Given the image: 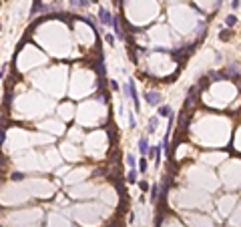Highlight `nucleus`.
<instances>
[{
  "label": "nucleus",
  "mask_w": 241,
  "mask_h": 227,
  "mask_svg": "<svg viewBox=\"0 0 241 227\" xmlns=\"http://www.w3.org/2000/svg\"><path fill=\"white\" fill-rule=\"evenodd\" d=\"M99 20H101V24H104V26H113V20H115V18H113V14L107 10V8L101 6V8H99Z\"/></svg>",
  "instance_id": "1"
},
{
  "label": "nucleus",
  "mask_w": 241,
  "mask_h": 227,
  "mask_svg": "<svg viewBox=\"0 0 241 227\" xmlns=\"http://www.w3.org/2000/svg\"><path fill=\"white\" fill-rule=\"evenodd\" d=\"M145 99H147V102H149L151 107H159L161 102H163V97H161L159 92H147V95H145Z\"/></svg>",
  "instance_id": "2"
},
{
  "label": "nucleus",
  "mask_w": 241,
  "mask_h": 227,
  "mask_svg": "<svg viewBox=\"0 0 241 227\" xmlns=\"http://www.w3.org/2000/svg\"><path fill=\"white\" fill-rule=\"evenodd\" d=\"M139 151H141V155H147V151H149V141H147V137H141V139H139Z\"/></svg>",
  "instance_id": "3"
},
{
  "label": "nucleus",
  "mask_w": 241,
  "mask_h": 227,
  "mask_svg": "<svg viewBox=\"0 0 241 227\" xmlns=\"http://www.w3.org/2000/svg\"><path fill=\"white\" fill-rule=\"evenodd\" d=\"M157 127H159V117H151L149 119V127H147V133H155L157 131Z\"/></svg>",
  "instance_id": "4"
},
{
  "label": "nucleus",
  "mask_w": 241,
  "mask_h": 227,
  "mask_svg": "<svg viewBox=\"0 0 241 227\" xmlns=\"http://www.w3.org/2000/svg\"><path fill=\"white\" fill-rule=\"evenodd\" d=\"M173 111L169 109V107H165V105H159V117H163V119H169V115H171Z\"/></svg>",
  "instance_id": "5"
},
{
  "label": "nucleus",
  "mask_w": 241,
  "mask_h": 227,
  "mask_svg": "<svg viewBox=\"0 0 241 227\" xmlns=\"http://www.w3.org/2000/svg\"><path fill=\"white\" fill-rule=\"evenodd\" d=\"M89 4H91V0H70V6H77V8H84Z\"/></svg>",
  "instance_id": "6"
},
{
  "label": "nucleus",
  "mask_w": 241,
  "mask_h": 227,
  "mask_svg": "<svg viewBox=\"0 0 241 227\" xmlns=\"http://www.w3.org/2000/svg\"><path fill=\"white\" fill-rule=\"evenodd\" d=\"M38 10H42V0H34V4H32V10H30V16H34Z\"/></svg>",
  "instance_id": "7"
},
{
  "label": "nucleus",
  "mask_w": 241,
  "mask_h": 227,
  "mask_svg": "<svg viewBox=\"0 0 241 227\" xmlns=\"http://www.w3.org/2000/svg\"><path fill=\"white\" fill-rule=\"evenodd\" d=\"M225 24H227V26H235V24H237V16H235V14H229V16H227V18H225Z\"/></svg>",
  "instance_id": "8"
},
{
  "label": "nucleus",
  "mask_w": 241,
  "mask_h": 227,
  "mask_svg": "<svg viewBox=\"0 0 241 227\" xmlns=\"http://www.w3.org/2000/svg\"><path fill=\"white\" fill-rule=\"evenodd\" d=\"M127 181L131 183V185H133V183H137V171H135V169L129 171V175H127Z\"/></svg>",
  "instance_id": "9"
},
{
  "label": "nucleus",
  "mask_w": 241,
  "mask_h": 227,
  "mask_svg": "<svg viewBox=\"0 0 241 227\" xmlns=\"http://www.w3.org/2000/svg\"><path fill=\"white\" fill-rule=\"evenodd\" d=\"M157 197H159V185H153V189H151V201L155 203Z\"/></svg>",
  "instance_id": "10"
},
{
  "label": "nucleus",
  "mask_w": 241,
  "mask_h": 227,
  "mask_svg": "<svg viewBox=\"0 0 241 227\" xmlns=\"http://www.w3.org/2000/svg\"><path fill=\"white\" fill-rule=\"evenodd\" d=\"M135 163H137V161H135V155H127V165H129L131 169H135Z\"/></svg>",
  "instance_id": "11"
},
{
  "label": "nucleus",
  "mask_w": 241,
  "mask_h": 227,
  "mask_svg": "<svg viewBox=\"0 0 241 227\" xmlns=\"http://www.w3.org/2000/svg\"><path fill=\"white\" fill-rule=\"evenodd\" d=\"M147 167H149V165H147V161L141 159V163H139V169H141V173H145V171H147Z\"/></svg>",
  "instance_id": "12"
},
{
  "label": "nucleus",
  "mask_w": 241,
  "mask_h": 227,
  "mask_svg": "<svg viewBox=\"0 0 241 227\" xmlns=\"http://www.w3.org/2000/svg\"><path fill=\"white\" fill-rule=\"evenodd\" d=\"M22 173H14V175H12V181H22Z\"/></svg>",
  "instance_id": "13"
},
{
  "label": "nucleus",
  "mask_w": 241,
  "mask_h": 227,
  "mask_svg": "<svg viewBox=\"0 0 241 227\" xmlns=\"http://www.w3.org/2000/svg\"><path fill=\"white\" fill-rule=\"evenodd\" d=\"M129 125H131V127H135V115H133V111L129 113Z\"/></svg>",
  "instance_id": "14"
},
{
  "label": "nucleus",
  "mask_w": 241,
  "mask_h": 227,
  "mask_svg": "<svg viewBox=\"0 0 241 227\" xmlns=\"http://www.w3.org/2000/svg\"><path fill=\"white\" fill-rule=\"evenodd\" d=\"M229 36H231V32H229V30H225V32H221V36H219V38H221V40H227Z\"/></svg>",
  "instance_id": "15"
},
{
  "label": "nucleus",
  "mask_w": 241,
  "mask_h": 227,
  "mask_svg": "<svg viewBox=\"0 0 241 227\" xmlns=\"http://www.w3.org/2000/svg\"><path fill=\"white\" fill-rule=\"evenodd\" d=\"M139 187H141L143 191H147V189H149V183H147V181H141V183H139Z\"/></svg>",
  "instance_id": "16"
},
{
  "label": "nucleus",
  "mask_w": 241,
  "mask_h": 227,
  "mask_svg": "<svg viewBox=\"0 0 241 227\" xmlns=\"http://www.w3.org/2000/svg\"><path fill=\"white\" fill-rule=\"evenodd\" d=\"M231 8L237 10V8H239V0H231Z\"/></svg>",
  "instance_id": "17"
},
{
  "label": "nucleus",
  "mask_w": 241,
  "mask_h": 227,
  "mask_svg": "<svg viewBox=\"0 0 241 227\" xmlns=\"http://www.w3.org/2000/svg\"><path fill=\"white\" fill-rule=\"evenodd\" d=\"M111 89H113V91H119V82H117V80H111Z\"/></svg>",
  "instance_id": "18"
},
{
  "label": "nucleus",
  "mask_w": 241,
  "mask_h": 227,
  "mask_svg": "<svg viewBox=\"0 0 241 227\" xmlns=\"http://www.w3.org/2000/svg\"><path fill=\"white\" fill-rule=\"evenodd\" d=\"M107 42H109V44H115V38H113L111 34H107Z\"/></svg>",
  "instance_id": "19"
},
{
  "label": "nucleus",
  "mask_w": 241,
  "mask_h": 227,
  "mask_svg": "<svg viewBox=\"0 0 241 227\" xmlns=\"http://www.w3.org/2000/svg\"><path fill=\"white\" fill-rule=\"evenodd\" d=\"M2 141H4V131H0V145H2Z\"/></svg>",
  "instance_id": "20"
}]
</instances>
